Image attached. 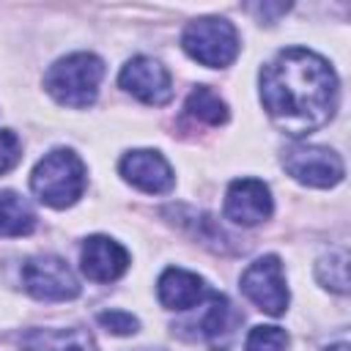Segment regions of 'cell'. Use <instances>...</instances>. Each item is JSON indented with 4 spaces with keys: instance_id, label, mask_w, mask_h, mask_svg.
<instances>
[{
    "instance_id": "6da1fadb",
    "label": "cell",
    "mask_w": 351,
    "mask_h": 351,
    "mask_svg": "<svg viewBox=\"0 0 351 351\" xmlns=\"http://www.w3.org/2000/svg\"><path fill=\"white\" fill-rule=\"evenodd\" d=\"M337 96L340 88L332 66L310 49H282L261 69L263 110L291 137H304L329 123Z\"/></svg>"
},
{
    "instance_id": "7a4b0ae2",
    "label": "cell",
    "mask_w": 351,
    "mask_h": 351,
    "mask_svg": "<svg viewBox=\"0 0 351 351\" xmlns=\"http://www.w3.org/2000/svg\"><path fill=\"white\" fill-rule=\"evenodd\" d=\"M104 77V63L93 52H74L55 60L44 74L47 93L63 107H90Z\"/></svg>"
},
{
    "instance_id": "3957f363",
    "label": "cell",
    "mask_w": 351,
    "mask_h": 351,
    "mask_svg": "<svg viewBox=\"0 0 351 351\" xmlns=\"http://www.w3.org/2000/svg\"><path fill=\"white\" fill-rule=\"evenodd\" d=\"M30 186L44 206L52 208L74 206L85 189V165L74 151L55 148L33 167Z\"/></svg>"
},
{
    "instance_id": "277c9868",
    "label": "cell",
    "mask_w": 351,
    "mask_h": 351,
    "mask_svg": "<svg viewBox=\"0 0 351 351\" xmlns=\"http://www.w3.org/2000/svg\"><path fill=\"white\" fill-rule=\"evenodd\" d=\"M181 47L192 60L208 69H225L239 55V33L222 16H200L184 27Z\"/></svg>"
},
{
    "instance_id": "5b68a950",
    "label": "cell",
    "mask_w": 351,
    "mask_h": 351,
    "mask_svg": "<svg viewBox=\"0 0 351 351\" xmlns=\"http://www.w3.org/2000/svg\"><path fill=\"white\" fill-rule=\"evenodd\" d=\"M22 288L41 302H69L80 296L71 266L58 255H33L22 263Z\"/></svg>"
},
{
    "instance_id": "8992f818",
    "label": "cell",
    "mask_w": 351,
    "mask_h": 351,
    "mask_svg": "<svg viewBox=\"0 0 351 351\" xmlns=\"http://www.w3.org/2000/svg\"><path fill=\"white\" fill-rule=\"evenodd\" d=\"M241 291L258 310L269 315H282L288 310V285L280 258L263 255L252 261L241 274Z\"/></svg>"
},
{
    "instance_id": "52a82bcc",
    "label": "cell",
    "mask_w": 351,
    "mask_h": 351,
    "mask_svg": "<svg viewBox=\"0 0 351 351\" xmlns=\"http://www.w3.org/2000/svg\"><path fill=\"white\" fill-rule=\"evenodd\" d=\"M282 167L304 186L329 189L343 181V159L324 145H291L282 154Z\"/></svg>"
},
{
    "instance_id": "ba28073f",
    "label": "cell",
    "mask_w": 351,
    "mask_h": 351,
    "mask_svg": "<svg viewBox=\"0 0 351 351\" xmlns=\"http://www.w3.org/2000/svg\"><path fill=\"white\" fill-rule=\"evenodd\" d=\"M118 82L126 93H132L134 99L162 107L173 99V80L167 74V69L145 55H137L132 60H126V66L118 74Z\"/></svg>"
},
{
    "instance_id": "9c48e42d",
    "label": "cell",
    "mask_w": 351,
    "mask_h": 351,
    "mask_svg": "<svg viewBox=\"0 0 351 351\" xmlns=\"http://www.w3.org/2000/svg\"><path fill=\"white\" fill-rule=\"evenodd\" d=\"M271 192L258 178H236L225 192V217L241 228H255L271 217Z\"/></svg>"
},
{
    "instance_id": "30bf717a",
    "label": "cell",
    "mask_w": 351,
    "mask_h": 351,
    "mask_svg": "<svg viewBox=\"0 0 351 351\" xmlns=\"http://www.w3.org/2000/svg\"><path fill=\"white\" fill-rule=\"evenodd\" d=\"M118 167H121V176L132 186H137L148 195H165L176 184V176H173L167 159L151 148H137V151L123 154Z\"/></svg>"
},
{
    "instance_id": "8fae6325",
    "label": "cell",
    "mask_w": 351,
    "mask_h": 351,
    "mask_svg": "<svg viewBox=\"0 0 351 351\" xmlns=\"http://www.w3.org/2000/svg\"><path fill=\"white\" fill-rule=\"evenodd\" d=\"M80 269L93 282H112L129 269V252L110 236H88L80 250Z\"/></svg>"
},
{
    "instance_id": "7c38bea8",
    "label": "cell",
    "mask_w": 351,
    "mask_h": 351,
    "mask_svg": "<svg viewBox=\"0 0 351 351\" xmlns=\"http://www.w3.org/2000/svg\"><path fill=\"white\" fill-rule=\"evenodd\" d=\"M156 293L167 310H192L208 296V288H206L203 277H197L195 271L167 269V271H162V277L156 282Z\"/></svg>"
},
{
    "instance_id": "4fadbf2b",
    "label": "cell",
    "mask_w": 351,
    "mask_h": 351,
    "mask_svg": "<svg viewBox=\"0 0 351 351\" xmlns=\"http://www.w3.org/2000/svg\"><path fill=\"white\" fill-rule=\"evenodd\" d=\"M22 351H96L93 337L80 329H30L22 337Z\"/></svg>"
},
{
    "instance_id": "5bb4252c",
    "label": "cell",
    "mask_w": 351,
    "mask_h": 351,
    "mask_svg": "<svg viewBox=\"0 0 351 351\" xmlns=\"http://www.w3.org/2000/svg\"><path fill=\"white\" fill-rule=\"evenodd\" d=\"M200 307H203V313H200V318L195 321V335H200V337H206V340H214V337L230 332L236 315H233L230 302H228L222 293L208 291V296L200 302Z\"/></svg>"
},
{
    "instance_id": "9a60e30c",
    "label": "cell",
    "mask_w": 351,
    "mask_h": 351,
    "mask_svg": "<svg viewBox=\"0 0 351 351\" xmlns=\"http://www.w3.org/2000/svg\"><path fill=\"white\" fill-rule=\"evenodd\" d=\"M33 228L36 211L30 203L11 189L0 192V236H27Z\"/></svg>"
},
{
    "instance_id": "2e32d148",
    "label": "cell",
    "mask_w": 351,
    "mask_h": 351,
    "mask_svg": "<svg viewBox=\"0 0 351 351\" xmlns=\"http://www.w3.org/2000/svg\"><path fill=\"white\" fill-rule=\"evenodd\" d=\"M184 112L192 118V121H200V123H208V126H219L228 121V104L206 85H197L186 104H184Z\"/></svg>"
},
{
    "instance_id": "e0dca14e",
    "label": "cell",
    "mask_w": 351,
    "mask_h": 351,
    "mask_svg": "<svg viewBox=\"0 0 351 351\" xmlns=\"http://www.w3.org/2000/svg\"><path fill=\"white\" fill-rule=\"evenodd\" d=\"M315 277L324 288H329L335 293H346L348 291V255H346V250H332L329 255H324L315 266Z\"/></svg>"
},
{
    "instance_id": "ac0fdd59",
    "label": "cell",
    "mask_w": 351,
    "mask_h": 351,
    "mask_svg": "<svg viewBox=\"0 0 351 351\" xmlns=\"http://www.w3.org/2000/svg\"><path fill=\"white\" fill-rule=\"evenodd\" d=\"M285 348H288V335L280 326H255L244 343V351H285Z\"/></svg>"
},
{
    "instance_id": "d6986e66",
    "label": "cell",
    "mask_w": 351,
    "mask_h": 351,
    "mask_svg": "<svg viewBox=\"0 0 351 351\" xmlns=\"http://www.w3.org/2000/svg\"><path fill=\"white\" fill-rule=\"evenodd\" d=\"M99 324L107 332L121 335V337L123 335H134L140 329V321L132 313H126V310H104V313H99Z\"/></svg>"
},
{
    "instance_id": "ffe728a7",
    "label": "cell",
    "mask_w": 351,
    "mask_h": 351,
    "mask_svg": "<svg viewBox=\"0 0 351 351\" xmlns=\"http://www.w3.org/2000/svg\"><path fill=\"white\" fill-rule=\"evenodd\" d=\"M22 159V143L11 129H0V176Z\"/></svg>"
},
{
    "instance_id": "44dd1931",
    "label": "cell",
    "mask_w": 351,
    "mask_h": 351,
    "mask_svg": "<svg viewBox=\"0 0 351 351\" xmlns=\"http://www.w3.org/2000/svg\"><path fill=\"white\" fill-rule=\"evenodd\" d=\"M326 351H348V346L346 343H337V346H329Z\"/></svg>"
},
{
    "instance_id": "7402d4cb",
    "label": "cell",
    "mask_w": 351,
    "mask_h": 351,
    "mask_svg": "<svg viewBox=\"0 0 351 351\" xmlns=\"http://www.w3.org/2000/svg\"><path fill=\"white\" fill-rule=\"evenodd\" d=\"M137 351H162V348H137Z\"/></svg>"
}]
</instances>
